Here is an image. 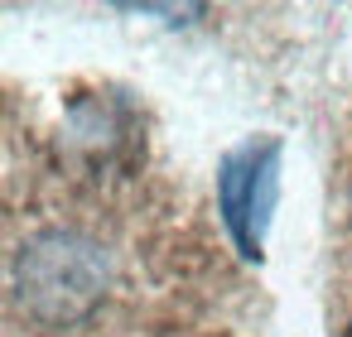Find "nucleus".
Returning <instances> with one entry per match:
<instances>
[{"label": "nucleus", "mask_w": 352, "mask_h": 337, "mask_svg": "<svg viewBox=\"0 0 352 337\" xmlns=\"http://www.w3.org/2000/svg\"><path fill=\"white\" fill-rule=\"evenodd\" d=\"M111 275V251L97 236L78 226H49L20 246L10 284L25 318H34L39 327H78L102 308Z\"/></svg>", "instance_id": "1"}, {"label": "nucleus", "mask_w": 352, "mask_h": 337, "mask_svg": "<svg viewBox=\"0 0 352 337\" xmlns=\"http://www.w3.org/2000/svg\"><path fill=\"white\" fill-rule=\"evenodd\" d=\"M280 154H285V145L275 135H256V140L227 150L217 164V207L246 260L265 255V226L280 202Z\"/></svg>", "instance_id": "2"}, {"label": "nucleus", "mask_w": 352, "mask_h": 337, "mask_svg": "<svg viewBox=\"0 0 352 337\" xmlns=\"http://www.w3.org/2000/svg\"><path fill=\"white\" fill-rule=\"evenodd\" d=\"M347 337H352V323H347Z\"/></svg>", "instance_id": "3"}]
</instances>
